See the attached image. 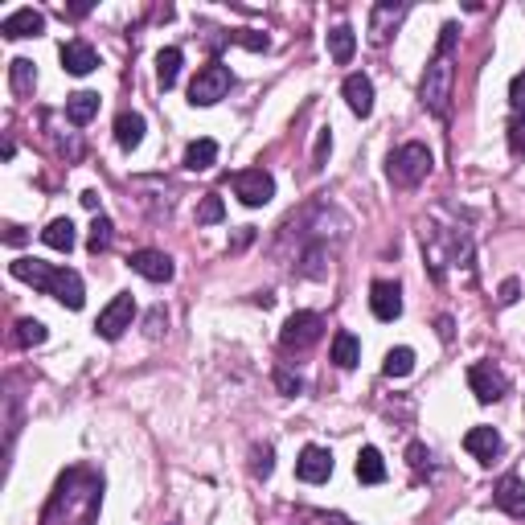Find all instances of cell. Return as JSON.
<instances>
[{
    "instance_id": "cell-36",
    "label": "cell",
    "mask_w": 525,
    "mask_h": 525,
    "mask_svg": "<svg viewBox=\"0 0 525 525\" xmlns=\"http://www.w3.org/2000/svg\"><path fill=\"white\" fill-rule=\"evenodd\" d=\"M160 320H164V324H169V316H164V308H156L152 316H148V333H152V336L160 333Z\"/></svg>"
},
{
    "instance_id": "cell-1",
    "label": "cell",
    "mask_w": 525,
    "mask_h": 525,
    "mask_svg": "<svg viewBox=\"0 0 525 525\" xmlns=\"http://www.w3.org/2000/svg\"><path fill=\"white\" fill-rule=\"evenodd\" d=\"M8 271H13L16 279H25V283H33L37 292L54 295L66 308H82V304H87V287H82L78 271H70V267H49V262H41V259H13Z\"/></svg>"
},
{
    "instance_id": "cell-7",
    "label": "cell",
    "mask_w": 525,
    "mask_h": 525,
    "mask_svg": "<svg viewBox=\"0 0 525 525\" xmlns=\"http://www.w3.org/2000/svg\"><path fill=\"white\" fill-rule=\"evenodd\" d=\"M131 316H136V300H131V295H115V300L98 312L95 333L103 336V341H119L123 328H131Z\"/></svg>"
},
{
    "instance_id": "cell-4",
    "label": "cell",
    "mask_w": 525,
    "mask_h": 525,
    "mask_svg": "<svg viewBox=\"0 0 525 525\" xmlns=\"http://www.w3.org/2000/svg\"><path fill=\"white\" fill-rule=\"evenodd\" d=\"M230 87H234V74H230V66L210 62V66H201V70H197L193 82H189V103H193V107H213Z\"/></svg>"
},
{
    "instance_id": "cell-20",
    "label": "cell",
    "mask_w": 525,
    "mask_h": 525,
    "mask_svg": "<svg viewBox=\"0 0 525 525\" xmlns=\"http://www.w3.org/2000/svg\"><path fill=\"white\" fill-rule=\"evenodd\" d=\"M8 87H13V95H33L37 70H33L29 57H13V62H8Z\"/></svg>"
},
{
    "instance_id": "cell-3",
    "label": "cell",
    "mask_w": 525,
    "mask_h": 525,
    "mask_svg": "<svg viewBox=\"0 0 525 525\" xmlns=\"http://www.w3.org/2000/svg\"><path fill=\"white\" fill-rule=\"evenodd\" d=\"M386 172H390V180L398 189H415L418 180L431 172V148L427 144H402L398 152H390Z\"/></svg>"
},
{
    "instance_id": "cell-24",
    "label": "cell",
    "mask_w": 525,
    "mask_h": 525,
    "mask_svg": "<svg viewBox=\"0 0 525 525\" xmlns=\"http://www.w3.org/2000/svg\"><path fill=\"white\" fill-rule=\"evenodd\" d=\"M333 361H336L341 369H353V365L361 361V341H357L353 333H345V328L333 336Z\"/></svg>"
},
{
    "instance_id": "cell-29",
    "label": "cell",
    "mask_w": 525,
    "mask_h": 525,
    "mask_svg": "<svg viewBox=\"0 0 525 525\" xmlns=\"http://www.w3.org/2000/svg\"><path fill=\"white\" fill-rule=\"evenodd\" d=\"M221 218H226V205H221V197L218 193H205L201 205H197V221H201V226H213V221H221Z\"/></svg>"
},
{
    "instance_id": "cell-17",
    "label": "cell",
    "mask_w": 525,
    "mask_h": 525,
    "mask_svg": "<svg viewBox=\"0 0 525 525\" xmlns=\"http://www.w3.org/2000/svg\"><path fill=\"white\" fill-rule=\"evenodd\" d=\"M180 62H185V54H180L177 46H164L160 54H156V82H160V90H172V87H177Z\"/></svg>"
},
{
    "instance_id": "cell-14",
    "label": "cell",
    "mask_w": 525,
    "mask_h": 525,
    "mask_svg": "<svg viewBox=\"0 0 525 525\" xmlns=\"http://www.w3.org/2000/svg\"><path fill=\"white\" fill-rule=\"evenodd\" d=\"M464 448L472 451L480 464H492V459L500 456V448H505V443H500V435L492 431V427H472V431L464 435Z\"/></svg>"
},
{
    "instance_id": "cell-32",
    "label": "cell",
    "mask_w": 525,
    "mask_h": 525,
    "mask_svg": "<svg viewBox=\"0 0 525 525\" xmlns=\"http://www.w3.org/2000/svg\"><path fill=\"white\" fill-rule=\"evenodd\" d=\"M275 386L287 394V398H295V394L304 390V382H300V377H292V374H287V369H279V374H275Z\"/></svg>"
},
{
    "instance_id": "cell-10",
    "label": "cell",
    "mask_w": 525,
    "mask_h": 525,
    "mask_svg": "<svg viewBox=\"0 0 525 525\" xmlns=\"http://www.w3.org/2000/svg\"><path fill=\"white\" fill-rule=\"evenodd\" d=\"M369 308H374L377 320H398L402 316V287L390 283V279H377L369 287Z\"/></svg>"
},
{
    "instance_id": "cell-13",
    "label": "cell",
    "mask_w": 525,
    "mask_h": 525,
    "mask_svg": "<svg viewBox=\"0 0 525 525\" xmlns=\"http://www.w3.org/2000/svg\"><path fill=\"white\" fill-rule=\"evenodd\" d=\"M341 90H345V103H349L353 115H361V119H365V115L374 111V82H369L365 74H349Z\"/></svg>"
},
{
    "instance_id": "cell-16",
    "label": "cell",
    "mask_w": 525,
    "mask_h": 525,
    "mask_svg": "<svg viewBox=\"0 0 525 525\" xmlns=\"http://www.w3.org/2000/svg\"><path fill=\"white\" fill-rule=\"evenodd\" d=\"M98 66V54L87 46V41H66L62 46V70H70V74H90Z\"/></svg>"
},
{
    "instance_id": "cell-9",
    "label": "cell",
    "mask_w": 525,
    "mask_h": 525,
    "mask_svg": "<svg viewBox=\"0 0 525 525\" xmlns=\"http://www.w3.org/2000/svg\"><path fill=\"white\" fill-rule=\"evenodd\" d=\"M295 476L304 484H324L333 476V451L328 448H304L300 459H295Z\"/></svg>"
},
{
    "instance_id": "cell-37",
    "label": "cell",
    "mask_w": 525,
    "mask_h": 525,
    "mask_svg": "<svg viewBox=\"0 0 525 525\" xmlns=\"http://www.w3.org/2000/svg\"><path fill=\"white\" fill-rule=\"evenodd\" d=\"M82 205H87V210H98V193H95V189H87V193H82Z\"/></svg>"
},
{
    "instance_id": "cell-28",
    "label": "cell",
    "mask_w": 525,
    "mask_h": 525,
    "mask_svg": "<svg viewBox=\"0 0 525 525\" xmlns=\"http://www.w3.org/2000/svg\"><path fill=\"white\" fill-rule=\"evenodd\" d=\"M111 242H115V226H111V221H107V218H95V221H90V238H87L90 254L111 251Z\"/></svg>"
},
{
    "instance_id": "cell-19",
    "label": "cell",
    "mask_w": 525,
    "mask_h": 525,
    "mask_svg": "<svg viewBox=\"0 0 525 525\" xmlns=\"http://www.w3.org/2000/svg\"><path fill=\"white\" fill-rule=\"evenodd\" d=\"M218 164V144L213 139H193V144L185 148V169L189 172H205V169H213Z\"/></svg>"
},
{
    "instance_id": "cell-21",
    "label": "cell",
    "mask_w": 525,
    "mask_h": 525,
    "mask_svg": "<svg viewBox=\"0 0 525 525\" xmlns=\"http://www.w3.org/2000/svg\"><path fill=\"white\" fill-rule=\"evenodd\" d=\"M357 480L361 484H382L386 480V464L377 448H361L357 451Z\"/></svg>"
},
{
    "instance_id": "cell-5",
    "label": "cell",
    "mask_w": 525,
    "mask_h": 525,
    "mask_svg": "<svg viewBox=\"0 0 525 525\" xmlns=\"http://www.w3.org/2000/svg\"><path fill=\"white\" fill-rule=\"evenodd\" d=\"M320 333H324V320H320L316 312H292L283 333H279V345L300 353V349H312V345L320 341Z\"/></svg>"
},
{
    "instance_id": "cell-31",
    "label": "cell",
    "mask_w": 525,
    "mask_h": 525,
    "mask_svg": "<svg viewBox=\"0 0 525 525\" xmlns=\"http://www.w3.org/2000/svg\"><path fill=\"white\" fill-rule=\"evenodd\" d=\"M509 148H513V156H525V107L513 111V123H509Z\"/></svg>"
},
{
    "instance_id": "cell-35",
    "label": "cell",
    "mask_w": 525,
    "mask_h": 525,
    "mask_svg": "<svg viewBox=\"0 0 525 525\" xmlns=\"http://www.w3.org/2000/svg\"><path fill=\"white\" fill-rule=\"evenodd\" d=\"M407 456H410V464H415V468H423L427 459H431V456H427V448H423V443H410V448H407Z\"/></svg>"
},
{
    "instance_id": "cell-6",
    "label": "cell",
    "mask_w": 525,
    "mask_h": 525,
    "mask_svg": "<svg viewBox=\"0 0 525 525\" xmlns=\"http://www.w3.org/2000/svg\"><path fill=\"white\" fill-rule=\"evenodd\" d=\"M230 185H234V193H238V201L242 205H267L271 197H275V180H271V172H262V169H242V172H234L230 177Z\"/></svg>"
},
{
    "instance_id": "cell-8",
    "label": "cell",
    "mask_w": 525,
    "mask_h": 525,
    "mask_svg": "<svg viewBox=\"0 0 525 525\" xmlns=\"http://www.w3.org/2000/svg\"><path fill=\"white\" fill-rule=\"evenodd\" d=\"M468 386H472V394L480 402H497L509 394V377L500 374L492 361H476V365L468 369Z\"/></svg>"
},
{
    "instance_id": "cell-30",
    "label": "cell",
    "mask_w": 525,
    "mask_h": 525,
    "mask_svg": "<svg viewBox=\"0 0 525 525\" xmlns=\"http://www.w3.org/2000/svg\"><path fill=\"white\" fill-rule=\"evenodd\" d=\"M16 341H21V345H41V341H46V324L33 320V316L16 320Z\"/></svg>"
},
{
    "instance_id": "cell-26",
    "label": "cell",
    "mask_w": 525,
    "mask_h": 525,
    "mask_svg": "<svg viewBox=\"0 0 525 525\" xmlns=\"http://www.w3.org/2000/svg\"><path fill=\"white\" fill-rule=\"evenodd\" d=\"M402 13H407L402 5H377V8H374V21H369V33H374V41H386V37H390V25H398Z\"/></svg>"
},
{
    "instance_id": "cell-15",
    "label": "cell",
    "mask_w": 525,
    "mask_h": 525,
    "mask_svg": "<svg viewBox=\"0 0 525 525\" xmlns=\"http://www.w3.org/2000/svg\"><path fill=\"white\" fill-rule=\"evenodd\" d=\"M492 500H497V509H505L509 517H525V480L521 476H505V480L497 484V492H492Z\"/></svg>"
},
{
    "instance_id": "cell-34",
    "label": "cell",
    "mask_w": 525,
    "mask_h": 525,
    "mask_svg": "<svg viewBox=\"0 0 525 525\" xmlns=\"http://www.w3.org/2000/svg\"><path fill=\"white\" fill-rule=\"evenodd\" d=\"M517 292H521V283H517V279H505V283H500V304H513Z\"/></svg>"
},
{
    "instance_id": "cell-22",
    "label": "cell",
    "mask_w": 525,
    "mask_h": 525,
    "mask_svg": "<svg viewBox=\"0 0 525 525\" xmlns=\"http://www.w3.org/2000/svg\"><path fill=\"white\" fill-rule=\"evenodd\" d=\"M353 49H357V37H353L349 25H336L333 33H328V54H333L336 66H349L353 62Z\"/></svg>"
},
{
    "instance_id": "cell-2",
    "label": "cell",
    "mask_w": 525,
    "mask_h": 525,
    "mask_svg": "<svg viewBox=\"0 0 525 525\" xmlns=\"http://www.w3.org/2000/svg\"><path fill=\"white\" fill-rule=\"evenodd\" d=\"M456 37L459 29L456 25H443L439 29V46H435V57L427 62V74H423V87H418V98L431 115H448V98H451V57H456Z\"/></svg>"
},
{
    "instance_id": "cell-11",
    "label": "cell",
    "mask_w": 525,
    "mask_h": 525,
    "mask_svg": "<svg viewBox=\"0 0 525 525\" xmlns=\"http://www.w3.org/2000/svg\"><path fill=\"white\" fill-rule=\"evenodd\" d=\"M0 33H5L8 41L37 37V33H46V16H41L37 8H16V13H8L5 21H0Z\"/></svg>"
},
{
    "instance_id": "cell-27",
    "label": "cell",
    "mask_w": 525,
    "mask_h": 525,
    "mask_svg": "<svg viewBox=\"0 0 525 525\" xmlns=\"http://www.w3.org/2000/svg\"><path fill=\"white\" fill-rule=\"evenodd\" d=\"M410 369H415V349L398 345V349L386 353V361H382V374H386V377H407Z\"/></svg>"
},
{
    "instance_id": "cell-23",
    "label": "cell",
    "mask_w": 525,
    "mask_h": 525,
    "mask_svg": "<svg viewBox=\"0 0 525 525\" xmlns=\"http://www.w3.org/2000/svg\"><path fill=\"white\" fill-rule=\"evenodd\" d=\"M115 139H119V148H136L139 139H144V115L119 111V119H115Z\"/></svg>"
},
{
    "instance_id": "cell-33",
    "label": "cell",
    "mask_w": 525,
    "mask_h": 525,
    "mask_svg": "<svg viewBox=\"0 0 525 525\" xmlns=\"http://www.w3.org/2000/svg\"><path fill=\"white\" fill-rule=\"evenodd\" d=\"M254 472L271 476V448H254Z\"/></svg>"
},
{
    "instance_id": "cell-12",
    "label": "cell",
    "mask_w": 525,
    "mask_h": 525,
    "mask_svg": "<svg viewBox=\"0 0 525 525\" xmlns=\"http://www.w3.org/2000/svg\"><path fill=\"white\" fill-rule=\"evenodd\" d=\"M131 271H136V275H144V279H152V283H169L172 279V259L164 251H136L131 254Z\"/></svg>"
},
{
    "instance_id": "cell-25",
    "label": "cell",
    "mask_w": 525,
    "mask_h": 525,
    "mask_svg": "<svg viewBox=\"0 0 525 525\" xmlns=\"http://www.w3.org/2000/svg\"><path fill=\"white\" fill-rule=\"evenodd\" d=\"M41 242L54 246V251H74V221L70 218H54L41 230Z\"/></svg>"
},
{
    "instance_id": "cell-18",
    "label": "cell",
    "mask_w": 525,
    "mask_h": 525,
    "mask_svg": "<svg viewBox=\"0 0 525 525\" xmlns=\"http://www.w3.org/2000/svg\"><path fill=\"white\" fill-rule=\"evenodd\" d=\"M95 115H98V95H95V90H74V95L66 98V119H70V123H78V128H82V123H90Z\"/></svg>"
}]
</instances>
